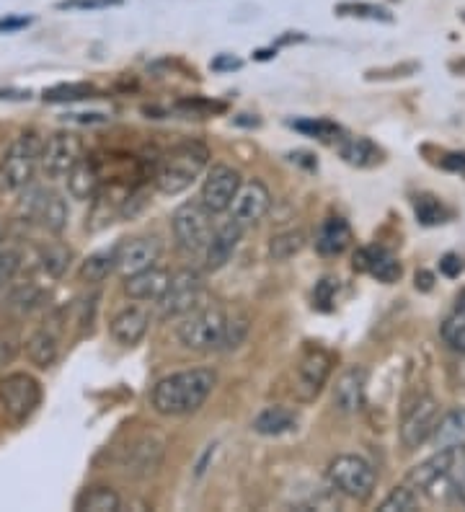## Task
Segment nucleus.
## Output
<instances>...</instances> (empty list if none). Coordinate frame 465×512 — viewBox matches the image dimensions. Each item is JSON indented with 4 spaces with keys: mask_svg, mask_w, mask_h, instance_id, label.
I'll use <instances>...</instances> for the list:
<instances>
[{
    "mask_svg": "<svg viewBox=\"0 0 465 512\" xmlns=\"http://www.w3.org/2000/svg\"><path fill=\"white\" fill-rule=\"evenodd\" d=\"M217 386L212 368H189L171 373L155 383L150 391V406L163 417H189L199 412Z\"/></svg>",
    "mask_w": 465,
    "mask_h": 512,
    "instance_id": "f257e3e1",
    "label": "nucleus"
},
{
    "mask_svg": "<svg viewBox=\"0 0 465 512\" xmlns=\"http://www.w3.org/2000/svg\"><path fill=\"white\" fill-rule=\"evenodd\" d=\"M207 161H210V150L199 140H186V143L174 145L161 158V166L155 174V187L168 197L186 192L197 182L199 174L207 169Z\"/></svg>",
    "mask_w": 465,
    "mask_h": 512,
    "instance_id": "f03ea898",
    "label": "nucleus"
},
{
    "mask_svg": "<svg viewBox=\"0 0 465 512\" xmlns=\"http://www.w3.org/2000/svg\"><path fill=\"white\" fill-rule=\"evenodd\" d=\"M44 140L37 132H21L19 138L8 143L6 153L0 158V189L3 192H24L34 184V176L42 161Z\"/></svg>",
    "mask_w": 465,
    "mask_h": 512,
    "instance_id": "7ed1b4c3",
    "label": "nucleus"
},
{
    "mask_svg": "<svg viewBox=\"0 0 465 512\" xmlns=\"http://www.w3.org/2000/svg\"><path fill=\"white\" fill-rule=\"evenodd\" d=\"M228 324V313L220 306H205L197 311L181 316V324L176 329V337L192 352H212L220 350Z\"/></svg>",
    "mask_w": 465,
    "mask_h": 512,
    "instance_id": "20e7f679",
    "label": "nucleus"
},
{
    "mask_svg": "<svg viewBox=\"0 0 465 512\" xmlns=\"http://www.w3.org/2000/svg\"><path fill=\"white\" fill-rule=\"evenodd\" d=\"M326 474H329L331 487L349 500L367 502L378 487V471L372 469V463L362 456H352V453L336 456L329 463Z\"/></svg>",
    "mask_w": 465,
    "mask_h": 512,
    "instance_id": "39448f33",
    "label": "nucleus"
},
{
    "mask_svg": "<svg viewBox=\"0 0 465 512\" xmlns=\"http://www.w3.org/2000/svg\"><path fill=\"white\" fill-rule=\"evenodd\" d=\"M19 210L29 223L42 225L47 233H55L60 236L65 228H68V202L62 200V194L52 192L47 187H37V184H29V187L21 192Z\"/></svg>",
    "mask_w": 465,
    "mask_h": 512,
    "instance_id": "423d86ee",
    "label": "nucleus"
},
{
    "mask_svg": "<svg viewBox=\"0 0 465 512\" xmlns=\"http://www.w3.org/2000/svg\"><path fill=\"white\" fill-rule=\"evenodd\" d=\"M171 231H174L176 244L189 254H205L210 244L215 225H212V213L202 202H184L171 215Z\"/></svg>",
    "mask_w": 465,
    "mask_h": 512,
    "instance_id": "0eeeda50",
    "label": "nucleus"
},
{
    "mask_svg": "<svg viewBox=\"0 0 465 512\" xmlns=\"http://www.w3.org/2000/svg\"><path fill=\"white\" fill-rule=\"evenodd\" d=\"M42 404V383L29 373H11L0 378V409L11 422L21 425Z\"/></svg>",
    "mask_w": 465,
    "mask_h": 512,
    "instance_id": "6e6552de",
    "label": "nucleus"
},
{
    "mask_svg": "<svg viewBox=\"0 0 465 512\" xmlns=\"http://www.w3.org/2000/svg\"><path fill=\"white\" fill-rule=\"evenodd\" d=\"M205 295V277L197 269H179L171 275L166 293L158 300V316L161 319H181L186 313L197 311Z\"/></svg>",
    "mask_w": 465,
    "mask_h": 512,
    "instance_id": "1a4fd4ad",
    "label": "nucleus"
},
{
    "mask_svg": "<svg viewBox=\"0 0 465 512\" xmlns=\"http://www.w3.org/2000/svg\"><path fill=\"white\" fill-rule=\"evenodd\" d=\"M86 156L83 143L73 132H52L42 145V161L39 169L47 179H65L70 171Z\"/></svg>",
    "mask_w": 465,
    "mask_h": 512,
    "instance_id": "9d476101",
    "label": "nucleus"
},
{
    "mask_svg": "<svg viewBox=\"0 0 465 512\" xmlns=\"http://www.w3.org/2000/svg\"><path fill=\"white\" fill-rule=\"evenodd\" d=\"M331 370H334V355L323 347H308L305 355L300 357L298 375H295V396L300 401H316L321 396L323 386L329 383Z\"/></svg>",
    "mask_w": 465,
    "mask_h": 512,
    "instance_id": "9b49d317",
    "label": "nucleus"
},
{
    "mask_svg": "<svg viewBox=\"0 0 465 512\" xmlns=\"http://www.w3.org/2000/svg\"><path fill=\"white\" fill-rule=\"evenodd\" d=\"M241 184V171L228 166V163H215V166L207 171L205 182H202L199 202H202L212 215L228 213L233 200H236L238 189H241Z\"/></svg>",
    "mask_w": 465,
    "mask_h": 512,
    "instance_id": "f8f14e48",
    "label": "nucleus"
},
{
    "mask_svg": "<svg viewBox=\"0 0 465 512\" xmlns=\"http://www.w3.org/2000/svg\"><path fill=\"white\" fill-rule=\"evenodd\" d=\"M117 254V272L122 277H132L143 269L158 264L163 256V241L158 236H135L127 238L114 249Z\"/></svg>",
    "mask_w": 465,
    "mask_h": 512,
    "instance_id": "ddd939ff",
    "label": "nucleus"
},
{
    "mask_svg": "<svg viewBox=\"0 0 465 512\" xmlns=\"http://www.w3.org/2000/svg\"><path fill=\"white\" fill-rule=\"evenodd\" d=\"M437 422H440V404H437V399L424 396V399L416 401L401 422L403 448H422L427 440H432V432L437 427Z\"/></svg>",
    "mask_w": 465,
    "mask_h": 512,
    "instance_id": "4468645a",
    "label": "nucleus"
},
{
    "mask_svg": "<svg viewBox=\"0 0 465 512\" xmlns=\"http://www.w3.org/2000/svg\"><path fill=\"white\" fill-rule=\"evenodd\" d=\"M269 207H272V192L261 179H251V182L241 184L238 189L236 200L230 205V215L236 220L238 225H256L264 215L269 213Z\"/></svg>",
    "mask_w": 465,
    "mask_h": 512,
    "instance_id": "2eb2a0df",
    "label": "nucleus"
},
{
    "mask_svg": "<svg viewBox=\"0 0 465 512\" xmlns=\"http://www.w3.org/2000/svg\"><path fill=\"white\" fill-rule=\"evenodd\" d=\"M163 456H166V445L155 435H143L140 440L127 448L122 461V469L135 479H148L155 471L163 466Z\"/></svg>",
    "mask_w": 465,
    "mask_h": 512,
    "instance_id": "dca6fc26",
    "label": "nucleus"
},
{
    "mask_svg": "<svg viewBox=\"0 0 465 512\" xmlns=\"http://www.w3.org/2000/svg\"><path fill=\"white\" fill-rule=\"evenodd\" d=\"M365 383H367V370L362 365H352L344 373L336 378L334 394H331V401H334V409L339 414H352L362 412L365 406Z\"/></svg>",
    "mask_w": 465,
    "mask_h": 512,
    "instance_id": "f3484780",
    "label": "nucleus"
},
{
    "mask_svg": "<svg viewBox=\"0 0 465 512\" xmlns=\"http://www.w3.org/2000/svg\"><path fill=\"white\" fill-rule=\"evenodd\" d=\"M354 269L357 272H367L378 282L393 285L401 280V262L383 246H370V249H360L354 254Z\"/></svg>",
    "mask_w": 465,
    "mask_h": 512,
    "instance_id": "a211bd4d",
    "label": "nucleus"
},
{
    "mask_svg": "<svg viewBox=\"0 0 465 512\" xmlns=\"http://www.w3.org/2000/svg\"><path fill=\"white\" fill-rule=\"evenodd\" d=\"M243 236V225H238L236 220L230 218L225 220L223 225H217L215 233H212L210 244L205 249V267L210 272H217V269H223L225 264L230 262V256L236 254L238 244H241Z\"/></svg>",
    "mask_w": 465,
    "mask_h": 512,
    "instance_id": "6ab92c4d",
    "label": "nucleus"
},
{
    "mask_svg": "<svg viewBox=\"0 0 465 512\" xmlns=\"http://www.w3.org/2000/svg\"><path fill=\"white\" fill-rule=\"evenodd\" d=\"M148 329H150V313L145 311V308H137V306L119 311L112 319V324H109V334H112L114 342L122 344V347H135V344L143 342Z\"/></svg>",
    "mask_w": 465,
    "mask_h": 512,
    "instance_id": "aec40b11",
    "label": "nucleus"
},
{
    "mask_svg": "<svg viewBox=\"0 0 465 512\" xmlns=\"http://www.w3.org/2000/svg\"><path fill=\"white\" fill-rule=\"evenodd\" d=\"M352 241V225L341 218V215H329V218L321 220V225H318L316 251L321 256H341L352 246Z\"/></svg>",
    "mask_w": 465,
    "mask_h": 512,
    "instance_id": "412c9836",
    "label": "nucleus"
},
{
    "mask_svg": "<svg viewBox=\"0 0 465 512\" xmlns=\"http://www.w3.org/2000/svg\"><path fill=\"white\" fill-rule=\"evenodd\" d=\"M168 282H171V272L163 267H150L137 272L132 277H124V293L130 295L132 300H150L158 303L166 293Z\"/></svg>",
    "mask_w": 465,
    "mask_h": 512,
    "instance_id": "4be33fe9",
    "label": "nucleus"
},
{
    "mask_svg": "<svg viewBox=\"0 0 465 512\" xmlns=\"http://www.w3.org/2000/svg\"><path fill=\"white\" fill-rule=\"evenodd\" d=\"M432 443L437 450L465 448V406H453L440 414V422L432 432Z\"/></svg>",
    "mask_w": 465,
    "mask_h": 512,
    "instance_id": "5701e85b",
    "label": "nucleus"
},
{
    "mask_svg": "<svg viewBox=\"0 0 465 512\" xmlns=\"http://www.w3.org/2000/svg\"><path fill=\"white\" fill-rule=\"evenodd\" d=\"M455 450H437L432 458H427L424 463L414 466L409 471V484L414 489H432L437 487L440 481L450 479V466H453Z\"/></svg>",
    "mask_w": 465,
    "mask_h": 512,
    "instance_id": "b1692460",
    "label": "nucleus"
},
{
    "mask_svg": "<svg viewBox=\"0 0 465 512\" xmlns=\"http://www.w3.org/2000/svg\"><path fill=\"white\" fill-rule=\"evenodd\" d=\"M65 182H68V192L73 200H81V202L93 200L101 189L99 166H96L91 158L83 156L81 163H78V166L65 176Z\"/></svg>",
    "mask_w": 465,
    "mask_h": 512,
    "instance_id": "393cba45",
    "label": "nucleus"
},
{
    "mask_svg": "<svg viewBox=\"0 0 465 512\" xmlns=\"http://www.w3.org/2000/svg\"><path fill=\"white\" fill-rule=\"evenodd\" d=\"M298 425V414L287 409V406H267L261 409L254 417L251 427H254L256 435H264V438H277V435H285V432L295 430Z\"/></svg>",
    "mask_w": 465,
    "mask_h": 512,
    "instance_id": "a878e982",
    "label": "nucleus"
},
{
    "mask_svg": "<svg viewBox=\"0 0 465 512\" xmlns=\"http://www.w3.org/2000/svg\"><path fill=\"white\" fill-rule=\"evenodd\" d=\"M26 357L29 363L39 370H47L57 363L60 357V339L52 329H37L26 339Z\"/></svg>",
    "mask_w": 465,
    "mask_h": 512,
    "instance_id": "bb28decb",
    "label": "nucleus"
},
{
    "mask_svg": "<svg viewBox=\"0 0 465 512\" xmlns=\"http://www.w3.org/2000/svg\"><path fill=\"white\" fill-rule=\"evenodd\" d=\"M339 156L357 169H372V166L383 163V150L370 138H341Z\"/></svg>",
    "mask_w": 465,
    "mask_h": 512,
    "instance_id": "cd10ccee",
    "label": "nucleus"
},
{
    "mask_svg": "<svg viewBox=\"0 0 465 512\" xmlns=\"http://www.w3.org/2000/svg\"><path fill=\"white\" fill-rule=\"evenodd\" d=\"M70 262H73V251L60 241H50V244H42L37 249L39 269L52 280H60L70 269Z\"/></svg>",
    "mask_w": 465,
    "mask_h": 512,
    "instance_id": "c85d7f7f",
    "label": "nucleus"
},
{
    "mask_svg": "<svg viewBox=\"0 0 465 512\" xmlns=\"http://www.w3.org/2000/svg\"><path fill=\"white\" fill-rule=\"evenodd\" d=\"M119 507H122V500L109 487H91L78 494L75 500V510L81 512H119Z\"/></svg>",
    "mask_w": 465,
    "mask_h": 512,
    "instance_id": "c756f323",
    "label": "nucleus"
},
{
    "mask_svg": "<svg viewBox=\"0 0 465 512\" xmlns=\"http://www.w3.org/2000/svg\"><path fill=\"white\" fill-rule=\"evenodd\" d=\"M112 272H117V254L114 251H96V254L86 256L81 264V280L86 285H101Z\"/></svg>",
    "mask_w": 465,
    "mask_h": 512,
    "instance_id": "7c9ffc66",
    "label": "nucleus"
},
{
    "mask_svg": "<svg viewBox=\"0 0 465 512\" xmlns=\"http://www.w3.org/2000/svg\"><path fill=\"white\" fill-rule=\"evenodd\" d=\"M440 334H442V342H445L450 350L458 352V355H465V300L463 298L458 300V306L453 308V313L442 321Z\"/></svg>",
    "mask_w": 465,
    "mask_h": 512,
    "instance_id": "2f4dec72",
    "label": "nucleus"
},
{
    "mask_svg": "<svg viewBox=\"0 0 465 512\" xmlns=\"http://www.w3.org/2000/svg\"><path fill=\"white\" fill-rule=\"evenodd\" d=\"M305 249L303 231H285L269 238V259L272 262H290L292 256H298Z\"/></svg>",
    "mask_w": 465,
    "mask_h": 512,
    "instance_id": "473e14b6",
    "label": "nucleus"
},
{
    "mask_svg": "<svg viewBox=\"0 0 465 512\" xmlns=\"http://www.w3.org/2000/svg\"><path fill=\"white\" fill-rule=\"evenodd\" d=\"M290 127L298 132H305L310 138H318L321 143H339L344 130L331 119H292Z\"/></svg>",
    "mask_w": 465,
    "mask_h": 512,
    "instance_id": "72a5a7b5",
    "label": "nucleus"
},
{
    "mask_svg": "<svg viewBox=\"0 0 465 512\" xmlns=\"http://www.w3.org/2000/svg\"><path fill=\"white\" fill-rule=\"evenodd\" d=\"M414 210L419 223L424 225H442L453 218V213L437 197H432V194H419L414 200Z\"/></svg>",
    "mask_w": 465,
    "mask_h": 512,
    "instance_id": "f704fd0d",
    "label": "nucleus"
},
{
    "mask_svg": "<svg viewBox=\"0 0 465 512\" xmlns=\"http://www.w3.org/2000/svg\"><path fill=\"white\" fill-rule=\"evenodd\" d=\"M96 94V88L88 83H65V86H55L50 91H44L42 99L47 104H68V101H83L91 99Z\"/></svg>",
    "mask_w": 465,
    "mask_h": 512,
    "instance_id": "c9c22d12",
    "label": "nucleus"
},
{
    "mask_svg": "<svg viewBox=\"0 0 465 512\" xmlns=\"http://www.w3.org/2000/svg\"><path fill=\"white\" fill-rule=\"evenodd\" d=\"M419 507V497L411 487H396L383 502H380V512H414Z\"/></svg>",
    "mask_w": 465,
    "mask_h": 512,
    "instance_id": "e433bc0d",
    "label": "nucleus"
},
{
    "mask_svg": "<svg viewBox=\"0 0 465 512\" xmlns=\"http://www.w3.org/2000/svg\"><path fill=\"white\" fill-rule=\"evenodd\" d=\"M248 316L238 313V316H228V324H225V334H223V344H220V350L230 352V350H238L248 337Z\"/></svg>",
    "mask_w": 465,
    "mask_h": 512,
    "instance_id": "4c0bfd02",
    "label": "nucleus"
},
{
    "mask_svg": "<svg viewBox=\"0 0 465 512\" xmlns=\"http://www.w3.org/2000/svg\"><path fill=\"white\" fill-rule=\"evenodd\" d=\"M339 16H354V19H367V21H385V24H391L393 16L385 8L372 6V3H341L336 8Z\"/></svg>",
    "mask_w": 465,
    "mask_h": 512,
    "instance_id": "58836bf2",
    "label": "nucleus"
},
{
    "mask_svg": "<svg viewBox=\"0 0 465 512\" xmlns=\"http://www.w3.org/2000/svg\"><path fill=\"white\" fill-rule=\"evenodd\" d=\"M44 300V293L39 288H34V285H21V288H16L11 293V308H16V311L21 313H29L34 311V308L42 306Z\"/></svg>",
    "mask_w": 465,
    "mask_h": 512,
    "instance_id": "ea45409f",
    "label": "nucleus"
},
{
    "mask_svg": "<svg viewBox=\"0 0 465 512\" xmlns=\"http://www.w3.org/2000/svg\"><path fill=\"white\" fill-rule=\"evenodd\" d=\"M336 290H339V285H336L334 277H323L321 282H316V290H313V306H316L318 311H331Z\"/></svg>",
    "mask_w": 465,
    "mask_h": 512,
    "instance_id": "a19ab883",
    "label": "nucleus"
},
{
    "mask_svg": "<svg viewBox=\"0 0 465 512\" xmlns=\"http://www.w3.org/2000/svg\"><path fill=\"white\" fill-rule=\"evenodd\" d=\"M19 267H21L19 251L3 249V246H0V288H3V285H8V282L16 277Z\"/></svg>",
    "mask_w": 465,
    "mask_h": 512,
    "instance_id": "79ce46f5",
    "label": "nucleus"
},
{
    "mask_svg": "<svg viewBox=\"0 0 465 512\" xmlns=\"http://www.w3.org/2000/svg\"><path fill=\"white\" fill-rule=\"evenodd\" d=\"M450 479H453V487L458 492L460 502L465 505V448L455 450L453 466H450Z\"/></svg>",
    "mask_w": 465,
    "mask_h": 512,
    "instance_id": "37998d69",
    "label": "nucleus"
},
{
    "mask_svg": "<svg viewBox=\"0 0 465 512\" xmlns=\"http://www.w3.org/2000/svg\"><path fill=\"white\" fill-rule=\"evenodd\" d=\"M122 6V0H62L60 8H81V11H101V8Z\"/></svg>",
    "mask_w": 465,
    "mask_h": 512,
    "instance_id": "c03bdc74",
    "label": "nucleus"
},
{
    "mask_svg": "<svg viewBox=\"0 0 465 512\" xmlns=\"http://www.w3.org/2000/svg\"><path fill=\"white\" fill-rule=\"evenodd\" d=\"M16 355H19V339L11 337V334H0V368L11 365Z\"/></svg>",
    "mask_w": 465,
    "mask_h": 512,
    "instance_id": "a18cd8bd",
    "label": "nucleus"
},
{
    "mask_svg": "<svg viewBox=\"0 0 465 512\" xmlns=\"http://www.w3.org/2000/svg\"><path fill=\"white\" fill-rule=\"evenodd\" d=\"M210 68L215 70V73H233V70L243 68V60L236 55H230V52H223V55L212 57Z\"/></svg>",
    "mask_w": 465,
    "mask_h": 512,
    "instance_id": "49530a36",
    "label": "nucleus"
},
{
    "mask_svg": "<svg viewBox=\"0 0 465 512\" xmlns=\"http://www.w3.org/2000/svg\"><path fill=\"white\" fill-rule=\"evenodd\" d=\"M440 272L445 277H458L463 272V259L458 254H445L440 259Z\"/></svg>",
    "mask_w": 465,
    "mask_h": 512,
    "instance_id": "de8ad7c7",
    "label": "nucleus"
},
{
    "mask_svg": "<svg viewBox=\"0 0 465 512\" xmlns=\"http://www.w3.org/2000/svg\"><path fill=\"white\" fill-rule=\"evenodd\" d=\"M29 24H31L29 16H6V19H0V34L21 32V29H26Z\"/></svg>",
    "mask_w": 465,
    "mask_h": 512,
    "instance_id": "09e8293b",
    "label": "nucleus"
},
{
    "mask_svg": "<svg viewBox=\"0 0 465 512\" xmlns=\"http://www.w3.org/2000/svg\"><path fill=\"white\" fill-rule=\"evenodd\" d=\"M65 119H70V122H81V125H101V122H106V114H99V112L68 114Z\"/></svg>",
    "mask_w": 465,
    "mask_h": 512,
    "instance_id": "8fccbe9b",
    "label": "nucleus"
},
{
    "mask_svg": "<svg viewBox=\"0 0 465 512\" xmlns=\"http://www.w3.org/2000/svg\"><path fill=\"white\" fill-rule=\"evenodd\" d=\"M290 161L292 163H300V166H305V169L316 171L318 169V161L310 153H303V150H298V153H290Z\"/></svg>",
    "mask_w": 465,
    "mask_h": 512,
    "instance_id": "3c124183",
    "label": "nucleus"
},
{
    "mask_svg": "<svg viewBox=\"0 0 465 512\" xmlns=\"http://www.w3.org/2000/svg\"><path fill=\"white\" fill-rule=\"evenodd\" d=\"M442 166H445V169L465 171V153H455V156H450L447 161H442Z\"/></svg>",
    "mask_w": 465,
    "mask_h": 512,
    "instance_id": "603ef678",
    "label": "nucleus"
},
{
    "mask_svg": "<svg viewBox=\"0 0 465 512\" xmlns=\"http://www.w3.org/2000/svg\"><path fill=\"white\" fill-rule=\"evenodd\" d=\"M233 122H236V125H241V127H259L261 125V119L256 117V114H254V117H251V114H238Z\"/></svg>",
    "mask_w": 465,
    "mask_h": 512,
    "instance_id": "864d4df0",
    "label": "nucleus"
},
{
    "mask_svg": "<svg viewBox=\"0 0 465 512\" xmlns=\"http://www.w3.org/2000/svg\"><path fill=\"white\" fill-rule=\"evenodd\" d=\"M432 282H434V277L429 275V272H419V275H416V288L432 290Z\"/></svg>",
    "mask_w": 465,
    "mask_h": 512,
    "instance_id": "5fc2aeb1",
    "label": "nucleus"
},
{
    "mask_svg": "<svg viewBox=\"0 0 465 512\" xmlns=\"http://www.w3.org/2000/svg\"><path fill=\"white\" fill-rule=\"evenodd\" d=\"M292 42H305V34L300 32H287L285 37L277 39V47H282V44H292Z\"/></svg>",
    "mask_w": 465,
    "mask_h": 512,
    "instance_id": "6e6d98bb",
    "label": "nucleus"
},
{
    "mask_svg": "<svg viewBox=\"0 0 465 512\" xmlns=\"http://www.w3.org/2000/svg\"><path fill=\"white\" fill-rule=\"evenodd\" d=\"M277 57V47H269V50H256L254 52V60H259V63H267V60H274Z\"/></svg>",
    "mask_w": 465,
    "mask_h": 512,
    "instance_id": "4d7b16f0",
    "label": "nucleus"
},
{
    "mask_svg": "<svg viewBox=\"0 0 465 512\" xmlns=\"http://www.w3.org/2000/svg\"><path fill=\"white\" fill-rule=\"evenodd\" d=\"M29 91H19V94H16V91H0V99H29Z\"/></svg>",
    "mask_w": 465,
    "mask_h": 512,
    "instance_id": "13d9d810",
    "label": "nucleus"
},
{
    "mask_svg": "<svg viewBox=\"0 0 465 512\" xmlns=\"http://www.w3.org/2000/svg\"><path fill=\"white\" fill-rule=\"evenodd\" d=\"M0 246H3V220H0Z\"/></svg>",
    "mask_w": 465,
    "mask_h": 512,
    "instance_id": "bf43d9fd",
    "label": "nucleus"
}]
</instances>
